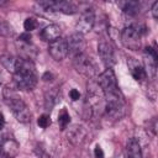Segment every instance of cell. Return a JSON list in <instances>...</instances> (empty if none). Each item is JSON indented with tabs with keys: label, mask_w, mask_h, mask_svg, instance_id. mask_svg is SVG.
Here are the masks:
<instances>
[{
	"label": "cell",
	"mask_w": 158,
	"mask_h": 158,
	"mask_svg": "<svg viewBox=\"0 0 158 158\" xmlns=\"http://www.w3.org/2000/svg\"><path fill=\"white\" fill-rule=\"evenodd\" d=\"M105 99V112L111 118H121L125 115V101L117 86L115 73L111 68L99 75V84Z\"/></svg>",
	"instance_id": "6da1fadb"
},
{
	"label": "cell",
	"mask_w": 158,
	"mask_h": 158,
	"mask_svg": "<svg viewBox=\"0 0 158 158\" xmlns=\"http://www.w3.org/2000/svg\"><path fill=\"white\" fill-rule=\"evenodd\" d=\"M14 81L20 90H32L37 84V74L31 60L22 59L20 69L14 74Z\"/></svg>",
	"instance_id": "7a4b0ae2"
},
{
	"label": "cell",
	"mask_w": 158,
	"mask_h": 158,
	"mask_svg": "<svg viewBox=\"0 0 158 158\" xmlns=\"http://www.w3.org/2000/svg\"><path fill=\"white\" fill-rule=\"evenodd\" d=\"M4 98H5L6 104L9 105V107L11 109L14 116L16 117V120L19 122L27 123L31 121V111L22 99H20L11 90H10V95H4Z\"/></svg>",
	"instance_id": "3957f363"
},
{
	"label": "cell",
	"mask_w": 158,
	"mask_h": 158,
	"mask_svg": "<svg viewBox=\"0 0 158 158\" xmlns=\"http://www.w3.org/2000/svg\"><path fill=\"white\" fill-rule=\"evenodd\" d=\"M143 30H139L138 27L127 26L121 32V42L122 44L131 49V51H138L141 48V37L143 35Z\"/></svg>",
	"instance_id": "277c9868"
},
{
	"label": "cell",
	"mask_w": 158,
	"mask_h": 158,
	"mask_svg": "<svg viewBox=\"0 0 158 158\" xmlns=\"http://www.w3.org/2000/svg\"><path fill=\"white\" fill-rule=\"evenodd\" d=\"M73 64H74L75 70L86 78H93L96 74V64L93 60V58L88 56L86 53H81L74 57Z\"/></svg>",
	"instance_id": "5b68a950"
},
{
	"label": "cell",
	"mask_w": 158,
	"mask_h": 158,
	"mask_svg": "<svg viewBox=\"0 0 158 158\" xmlns=\"http://www.w3.org/2000/svg\"><path fill=\"white\" fill-rule=\"evenodd\" d=\"M38 5L44 7L46 10L59 11V12L68 14V15H72V14L77 12V6L72 1H53V0L48 1L47 0V1H40Z\"/></svg>",
	"instance_id": "8992f818"
},
{
	"label": "cell",
	"mask_w": 158,
	"mask_h": 158,
	"mask_svg": "<svg viewBox=\"0 0 158 158\" xmlns=\"http://www.w3.org/2000/svg\"><path fill=\"white\" fill-rule=\"evenodd\" d=\"M48 53L54 60H63L68 56V44L65 38H57L48 44Z\"/></svg>",
	"instance_id": "52a82bcc"
},
{
	"label": "cell",
	"mask_w": 158,
	"mask_h": 158,
	"mask_svg": "<svg viewBox=\"0 0 158 158\" xmlns=\"http://www.w3.org/2000/svg\"><path fill=\"white\" fill-rule=\"evenodd\" d=\"M67 44H68V54H70L73 58L84 53L85 49V40L84 36L75 32L72 33L68 38H67Z\"/></svg>",
	"instance_id": "ba28073f"
},
{
	"label": "cell",
	"mask_w": 158,
	"mask_h": 158,
	"mask_svg": "<svg viewBox=\"0 0 158 158\" xmlns=\"http://www.w3.org/2000/svg\"><path fill=\"white\" fill-rule=\"evenodd\" d=\"M98 53H99V57H100L101 62L106 67V69L111 68L115 64V52H114L112 46L109 42H106V41L99 42V44H98Z\"/></svg>",
	"instance_id": "9c48e42d"
},
{
	"label": "cell",
	"mask_w": 158,
	"mask_h": 158,
	"mask_svg": "<svg viewBox=\"0 0 158 158\" xmlns=\"http://www.w3.org/2000/svg\"><path fill=\"white\" fill-rule=\"evenodd\" d=\"M157 51L153 47H146L144 49V70L148 77L154 78L157 70Z\"/></svg>",
	"instance_id": "30bf717a"
},
{
	"label": "cell",
	"mask_w": 158,
	"mask_h": 158,
	"mask_svg": "<svg viewBox=\"0 0 158 158\" xmlns=\"http://www.w3.org/2000/svg\"><path fill=\"white\" fill-rule=\"evenodd\" d=\"M94 22H95V16H94V12L91 10H86L79 19V21L77 22L75 25V30L80 35H85L88 32H90L93 30V26H94Z\"/></svg>",
	"instance_id": "8fae6325"
},
{
	"label": "cell",
	"mask_w": 158,
	"mask_h": 158,
	"mask_svg": "<svg viewBox=\"0 0 158 158\" xmlns=\"http://www.w3.org/2000/svg\"><path fill=\"white\" fill-rule=\"evenodd\" d=\"M0 62L9 73L15 74L21 67L22 58L21 57H15V56H11V54H1L0 56Z\"/></svg>",
	"instance_id": "7c38bea8"
},
{
	"label": "cell",
	"mask_w": 158,
	"mask_h": 158,
	"mask_svg": "<svg viewBox=\"0 0 158 158\" xmlns=\"http://www.w3.org/2000/svg\"><path fill=\"white\" fill-rule=\"evenodd\" d=\"M88 136V132L85 130V127L80 126V125H74L68 130L67 137L68 141H70L73 144H81L85 138Z\"/></svg>",
	"instance_id": "4fadbf2b"
},
{
	"label": "cell",
	"mask_w": 158,
	"mask_h": 158,
	"mask_svg": "<svg viewBox=\"0 0 158 158\" xmlns=\"http://www.w3.org/2000/svg\"><path fill=\"white\" fill-rule=\"evenodd\" d=\"M0 149H1V153H2L4 157H6V158H14L19 153L20 146H19V143L15 139L6 138V139H4L1 142Z\"/></svg>",
	"instance_id": "5bb4252c"
},
{
	"label": "cell",
	"mask_w": 158,
	"mask_h": 158,
	"mask_svg": "<svg viewBox=\"0 0 158 158\" xmlns=\"http://www.w3.org/2000/svg\"><path fill=\"white\" fill-rule=\"evenodd\" d=\"M40 37L42 38V41H46V42L51 43L54 40L60 37V28H59V26H57L54 23H51V25L46 26L40 32Z\"/></svg>",
	"instance_id": "9a60e30c"
},
{
	"label": "cell",
	"mask_w": 158,
	"mask_h": 158,
	"mask_svg": "<svg viewBox=\"0 0 158 158\" xmlns=\"http://www.w3.org/2000/svg\"><path fill=\"white\" fill-rule=\"evenodd\" d=\"M127 65H128V69L131 72V75L137 81H142V80H144L147 78V74H146L144 68L135 58H128L127 59Z\"/></svg>",
	"instance_id": "2e32d148"
},
{
	"label": "cell",
	"mask_w": 158,
	"mask_h": 158,
	"mask_svg": "<svg viewBox=\"0 0 158 158\" xmlns=\"http://www.w3.org/2000/svg\"><path fill=\"white\" fill-rule=\"evenodd\" d=\"M126 157L127 158H142V149L139 141L135 137L130 138L126 144Z\"/></svg>",
	"instance_id": "e0dca14e"
},
{
	"label": "cell",
	"mask_w": 158,
	"mask_h": 158,
	"mask_svg": "<svg viewBox=\"0 0 158 158\" xmlns=\"http://www.w3.org/2000/svg\"><path fill=\"white\" fill-rule=\"evenodd\" d=\"M120 6L122 9V11L130 16H135L138 14V10H139V2L138 1H132V0H128V1H123V2H120Z\"/></svg>",
	"instance_id": "ac0fdd59"
},
{
	"label": "cell",
	"mask_w": 158,
	"mask_h": 158,
	"mask_svg": "<svg viewBox=\"0 0 158 158\" xmlns=\"http://www.w3.org/2000/svg\"><path fill=\"white\" fill-rule=\"evenodd\" d=\"M69 122H70V116H69L68 111L65 109H63L58 115V125H59L60 130H65L67 126L69 125Z\"/></svg>",
	"instance_id": "d6986e66"
},
{
	"label": "cell",
	"mask_w": 158,
	"mask_h": 158,
	"mask_svg": "<svg viewBox=\"0 0 158 158\" xmlns=\"http://www.w3.org/2000/svg\"><path fill=\"white\" fill-rule=\"evenodd\" d=\"M38 26V22L36 19L33 17H27L25 21H23V28L26 30V32H31L33 30H36Z\"/></svg>",
	"instance_id": "ffe728a7"
},
{
	"label": "cell",
	"mask_w": 158,
	"mask_h": 158,
	"mask_svg": "<svg viewBox=\"0 0 158 158\" xmlns=\"http://www.w3.org/2000/svg\"><path fill=\"white\" fill-rule=\"evenodd\" d=\"M37 125L40 127H42V128H47L51 125V117H49V115H47V114L41 115L38 117V120H37Z\"/></svg>",
	"instance_id": "44dd1931"
},
{
	"label": "cell",
	"mask_w": 158,
	"mask_h": 158,
	"mask_svg": "<svg viewBox=\"0 0 158 158\" xmlns=\"http://www.w3.org/2000/svg\"><path fill=\"white\" fill-rule=\"evenodd\" d=\"M56 98H57V94L53 93V91H49V94H48V93L46 94V107H47L48 110H51V107L54 105Z\"/></svg>",
	"instance_id": "7402d4cb"
},
{
	"label": "cell",
	"mask_w": 158,
	"mask_h": 158,
	"mask_svg": "<svg viewBox=\"0 0 158 158\" xmlns=\"http://www.w3.org/2000/svg\"><path fill=\"white\" fill-rule=\"evenodd\" d=\"M11 33H12L11 26L7 22H1L0 23V35H2V36H10Z\"/></svg>",
	"instance_id": "603a6c76"
},
{
	"label": "cell",
	"mask_w": 158,
	"mask_h": 158,
	"mask_svg": "<svg viewBox=\"0 0 158 158\" xmlns=\"http://www.w3.org/2000/svg\"><path fill=\"white\" fill-rule=\"evenodd\" d=\"M19 40H20V42H23V43H31V35H30V32L20 35Z\"/></svg>",
	"instance_id": "cb8c5ba5"
},
{
	"label": "cell",
	"mask_w": 158,
	"mask_h": 158,
	"mask_svg": "<svg viewBox=\"0 0 158 158\" xmlns=\"http://www.w3.org/2000/svg\"><path fill=\"white\" fill-rule=\"evenodd\" d=\"M69 98H70L73 101H77V100L80 99V93H79L77 89H72V90L69 91Z\"/></svg>",
	"instance_id": "d4e9b609"
},
{
	"label": "cell",
	"mask_w": 158,
	"mask_h": 158,
	"mask_svg": "<svg viewBox=\"0 0 158 158\" xmlns=\"http://www.w3.org/2000/svg\"><path fill=\"white\" fill-rule=\"evenodd\" d=\"M94 154H95V158H104V151H102V148H101L99 144L95 146V148H94Z\"/></svg>",
	"instance_id": "484cf974"
},
{
	"label": "cell",
	"mask_w": 158,
	"mask_h": 158,
	"mask_svg": "<svg viewBox=\"0 0 158 158\" xmlns=\"http://www.w3.org/2000/svg\"><path fill=\"white\" fill-rule=\"evenodd\" d=\"M151 11H152V16H153L154 19H158V1H154V2H153Z\"/></svg>",
	"instance_id": "4316f807"
},
{
	"label": "cell",
	"mask_w": 158,
	"mask_h": 158,
	"mask_svg": "<svg viewBox=\"0 0 158 158\" xmlns=\"http://www.w3.org/2000/svg\"><path fill=\"white\" fill-rule=\"evenodd\" d=\"M4 125H5V118H4V115L0 112V130L4 128Z\"/></svg>",
	"instance_id": "83f0119b"
},
{
	"label": "cell",
	"mask_w": 158,
	"mask_h": 158,
	"mask_svg": "<svg viewBox=\"0 0 158 158\" xmlns=\"http://www.w3.org/2000/svg\"><path fill=\"white\" fill-rule=\"evenodd\" d=\"M1 158H6V157H4V156H2V157H1Z\"/></svg>",
	"instance_id": "f1b7e54d"
}]
</instances>
